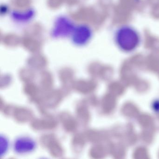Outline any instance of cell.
<instances>
[{
    "mask_svg": "<svg viewBox=\"0 0 159 159\" xmlns=\"http://www.w3.org/2000/svg\"><path fill=\"white\" fill-rule=\"evenodd\" d=\"M114 41L118 48L126 53L135 51L141 42L138 32L132 27L125 25L117 29L114 35Z\"/></svg>",
    "mask_w": 159,
    "mask_h": 159,
    "instance_id": "cell-1",
    "label": "cell"
},
{
    "mask_svg": "<svg viewBox=\"0 0 159 159\" xmlns=\"http://www.w3.org/2000/svg\"><path fill=\"white\" fill-rule=\"evenodd\" d=\"M76 25L68 17L62 16L56 19L51 35L56 39L70 38Z\"/></svg>",
    "mask_w": 159,
    "mask_h": 159,
    "instance_id": "cell-2",
    "label": "cell"
},
{
    "mask_svg": "<svg viewBox=\"0 0 159 159\" xmlns=\"http://www.w3.org/2000/svg\"><path fill=\"white\" fill-rule=\"evenodd\" d=\"M93 36L92 29L88 25L80 24L76 25L70 38L74 45L82 47L89 43Z\"/></svg>",
    "mask_w": 159,
    "mask_h": 159,
    "instance_id": "cell-3",
    "label": "cell"
},
{
    "mask_svg": "<svg viewBox=\"0 0 159 159\" xmlns=\"http://www.w3.org/2000/svg\"><path fill=\"white\" fill-rule=\"evenodd\" d=\"M36 146V141L31 138L20 137L15 140L14 150L18 154H27L35 150Z\"/></svg>",
    "mask_w": 159,
    "mask_h": 159,
    "instance_id": "cell-4",
    "label": "cell"
},
{
    "mask_svg": "<svg viewBox=\"0 0 159 159\" xmlns=\"http://www.w3.org/2000/svg\"><path fill=\"white\" fill-rule=\"evenodd\" d=\"M35 16V11L31 9L23 11H14L11 13L13 20L21 24L30 22L33 20Z\"/></svg>",
    "mask_w": 159,
    "mask_h": 159,
    "instance_id": "cell-5",
    "label": "cell"
}]
</instances>
